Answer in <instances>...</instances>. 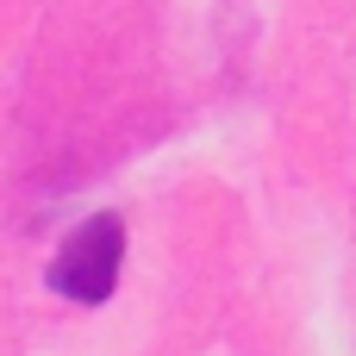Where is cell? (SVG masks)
Returning <instances> with one entry per match:
<instances>
[{
  "label": "cell",
  "mask_w": 356,
  "mask_h": 356,
  "mask_svg": "<svg viewBox=\"0 0 356 356\" xmlns=\"http://www.w3.org/2000/svg\"><path fill=\"white\" fill-rule=\"evenodd\" d=\"M119 263H125V219L119 213H94L50 257V288L63 300H75V307H100L119 288Z\"/></svg>",
  "instance_id": "obj_1"
}]
</instances>
